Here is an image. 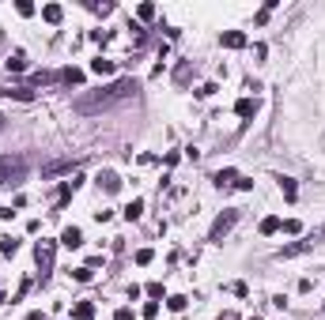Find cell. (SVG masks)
Wrapping results in <instances>:
<instances>
[{"instance_id": "obj_1", "label": "cell", "mask_w": 325, "mask_h": 320, "mask_svg": "<svg viewBox=\"0 0 325 320\" xmlns=\"http://www.w3.org/2000/svg\"><path fill=\"white\" fill-rule=\"evenodd\" d=\"M132 94H136V83H132V79H118V83H110V87H99V91L80 94L72 105H76V113H102V110H110V105L132 98Z\"/></svg>"}, {"instance_id": "obj_2", "label": "cell", "mask_w": 325, "mask_h": 320, "mask_svg": "<svg viewBox=\"0 0 325 320\" xmlns=\"http://www.w3.org/2000/svg\"><path fill=\"white\" fill-rule=\"evenodd\" d=\"M27 177V158L23 154H0V189H15Z\"/></svg>"}, {"instance_id": "obj_3", "label": "cell", "mask_w": 325, "mask_h": 320, "mask_svg": "<svg viewBox=\"0 0 325 320\" xmlns=\"http://www.w3.org/2000/svg\"><path fill=\"white\" fill-rule=\"evenodd\" d=\"M53 256H57V241H38V249H34V260H38V268H42V279L53 271Z\"/></svg>"}, {"instance_id": "obj_4", "label": "cell", "mask_w": 325, "mask_h": 320, "mask_svg": "<svg viewBox=\"0 0 325 320\" xmlns=\"http://www.w3.org/2000/svg\"><path fill=\"white\" fill-rule=\"evenodd\" d=\"M235 222H238V211H235V207H231V211H223V215L212 222V234H208V241H216V245H219V241L231 234V226H235Z\"/></svg>"}, {"instance_id": "obj_5", "label": "cell", "mask_w": 325, "mask_h": 320, "mask_svg": "<svg viewBox=\"0 0 325 320\" xmlns=\"http://www.w3.org/2000/svg\"><path fill=\"white\" fill-rule=\"evenodd\" d=\"M318 237H325V230H318V234H310V237H303V241H295V245H284L280 253V260H291V256H299V253H310L314 245H318Z\"/></svg>"}, {"instance_id": "obj_6", "label": "cell", "mask_w": 325, "mask_h": 320, "mask_svg": "<svg viewBox=\"0 0 325 320\" xmlns=\"http://www.w3.org/2000/svg\"><path fill=\"white\" fill-rule=\"evenodd\" d=\"M61 245H68V249H80V245H83V234H80V226H64V230H61Z\"/></svg>"}, {"instance_id": "obj_7", "label": "cell", "mask_w": 325, "mask_h": 320, "mask_svg": "<svg viewBox=\"0 0 325 320\" xmlns=\"http://www.w3.org/2000/svg\"><path fill=\"white\" fill-rule=\"evenodd\" d=\"M76 170V162L72 158H61V162H50V166L42 170V177H57V173H72Z\"/></svg>"}, {"instance_id": "obj_8", "label": "cell", "mask_w": 325, "mask_h": 320, "mask_svg": "<svg viewBox=\"0 0 325 320\" xmlns=\"http://www.w3.org/2000/svg\"><path fill=\"white\" fill-rule=\"evenodd\" d=\"M99 189H106V192H118V189H121V177H118L113 170H102V173H99Z\"/></svg>"}, {"instance_id": "obj_9", "label": "cell", "mask_w": 325, "mask_h": 320, "mask_svg": "<svg viewBox=\"0 0 325 320\" xmlns=\"http://www.w3.org/2000/svg\"><path fill=\"white\" fill-rule=\"evenodd\" d=\"M235 113H238V117H246V121H250L253 113H257V102H253V98H238V102H235Z\"/></svg>"}, {"instance_id": "obj_10", "label": "cell", "mask_w": 325, "mask_h": 320, "mask_svg": "<svg viewBox=\"0 0 325 320\" xmlns=\"http://www.w3.org/2000/svg\"><path fill=\"white\" fill-rule=\"evenodd\" d=\"M223 45H227V49H242V45H246V34L242 31H227L223 34Z\"/></svg>"}, {"instance_id": "obj_11", "label": "cell", "mask_w": 325, "mask_h": 320, "mask_svg": "<svg viewBox=\"0 0 325 320\" xmlns=\"http://www.w3.org/2000/svg\"><path fill=\"white\" fill-rule=\"evenodd\" d=\"M42 19H45V23H53V26H57V23H61V19H64L61 4H45V8H42Z\"/></svg>"}, {"instance_id": "obj_12", "label": "cell", "mask_w": 325, "mask_h": 320, "mask_svg": "<svg viewBox=\"0 0 325 320\" xmlns=\"http://www.w3.org/2000/svg\"><path fill=\"white\" fill-rule=\"evenodd\" d=\"M4 98H19V102H31L34 98V91H23V87H8V91H0Z\"/></svg>"}, {"instance_id": "obj_13", "label": "cell", "mask_w": 325, "mask_h": 320, "mask_svg": "<svg viewBox=\"0 0 325 320\" xmlns=\"http://www.w3.org/2000/svg\"><path fill=\"white\" fill-rule=\"evenodd\" d=\"M280 192H284V200H288V203H295V196H299V189H295L291 177H280Z\"/></svg>"}, {"instance_id": "obj_14", "label": "cell", "mask_w": 325, "mask_h": 320, "mask_svg": "<svg viewBox=\"0 0 325 320\" xmlns=\"http://www.w3.org/2000/svg\"><path fill=\"white\" fill-rule=\"evenodd\" d=\"M61 79L68 83V87H80V83H83V72H80V68H64V72H61Z\"/></svg>"}, {"instance_id": "obj_15", "label": "cell", "mask_w": 325, "mask_h": 320, "mask_svg": "<svg viewBox=\"0 0 325 320\" xmlns=\"http://www.w3.org/2000/svg\"><path fill=\"white\" fill-rule=\"evenodd\" d=\"M91 72L95 75H113V61H102L99 57V61H91Z\"/></svg>"}, {"instance_id": "obj_16", "label": "cell", "mask_w": 325, "mask_h": 320, "mask_svg": "<svg viewBox=\"0 0 325 320\" xmlns=\"http://www.w3.org/2000/svg\"><path fill=\"white\" fill-rule=\"evenodd\" d=\"M189 75H193V64H189V61H181V64L174 68V83H185Z\"/></svg>"}, {"instance_id": "obj_17", "label": "cell", "mask_w": 325, "mask_h": 320, "mask_svg": "<svg viewBox=\"0 0 325 320\" xmlns=\"http://www.w3.org/2000/svg\"><path fill=\"white\" fill-rule=\"evenodd\" d=\"M95 316V302H80L76 305V320H91Z\"/></svg>"}, {"instance_id": "obj_18", "label": "cell", "mask_w": 325, "mask_h": 320, "mask_svg": "<svg viewBox=\"0 0 325 320\" xmlns=\"http://www.w3.org/2000/svg\"><path fill=\"white\" fill-rule=\"evenodd\" d=\"M212 181H216L219 189H223V185H231V181H238V173H235V170H219V173H216Z\"/></svg>"}, {"instance_id": "obj_19", "label": "cell", "mask_w": 325, "mask_h": 320, "mask_svg": "<svg viewBox=\"0 0 325 320\" xmlns=\"http://www.w3.org/2000/svg\"><path fill=\"white\" fill-rule=\"evenodd\" d=\"M140 215H144V200H132L129 207H125V219L132 222V219H140Z\"/></svg>"}, {"instance_id": "obj_20", "label": "cell", "mask_w": 325, "mask_h": 320, "mask_svg": "<svg viewBox=\"0 0 325 320\" xmlns=\"http://www.w3.org/2000/svg\"><path fill=\"white\" fill-rule=\"evenodd\" d=\"M23 68H27V57H23V53L8 57V72H23Z\"/></svg>"}, {"instance_id": "obj_21", "label": "cell", "mask_w": 325, "mask_h": 320, "mask_svg": "<svg viewBox=\"0 0 325 320\" xmlns=\"http://www.w3.org/2000/svg\"><path fill=\"white\" fill-rule=\"evenodd\" d=\"M280 230H284V234H303V222L299 219H288V222H280Z\"/></svg>"}, {"instance_id": "obj_22", "label": "cell", "mask_w": 325, "mask_h": 320, "mask_svg": "<svg viewBox=\"0 0 325 320\" xmlns=\"http://www.w3.org/2000/svg\"><path fill=\"white\" fill-rule=\"evenodd\" d=\"M276 230H280V219H276V215H269L261 222V234H276Z\"/></svg>"}, {"instance_id": "obj_23", "label": "cell", "mask_w": 325, "mask_h": 320, "mask_svg": "<svg viewBox=\"0 0 325 320\" xmlns=\"http://www.w3.org/2000/svg\"><path fill=\"white\" fill-rule=\"evenodd\" d=\"M136 15L144 19V23H148V19H155V4H140V8H136Z\"/></svg>"}, {"instance_id": "obj_24", "label": "cell", "mask_w": 325, "mask_h": 320, "mask_svg": "<svg viewBox=\"0 0 325 320\" xmlns=\"http://www.w3.org/2000/svg\"><path fill=\"white\" fill-rule=\"evenodd\" d=\"M151 260H155V253H151V249H140V253H136V264H140V268L151 264Z\"/></svg>"}, {"instance_id": "obj_25", "label": "cell", "mask_w": 325, "mask_h": 320, "mask_svg": "<svg viewBox=\"0 0 325 320\" xmlns=\"http://www.w3.org/2000/svg\"><path fill=\"white\" fill-rule=\"evenodd\" d=\"M167 305L174 309V313H181V309H185V298H181V294H174V298H167Z\"/></svg>"}, {"instance_id": "obj_26", "label": "cell", "mask_w": 325, "mask_h": 320, "mask_svg": "<svg viewBox=\"0 0 325 320\" xmlns=\"http://www.w3.org/2000/svg\"><path fill=\"white\" fill-rule=\"evenodd\" d=\"M15 12H19V15H34V4H31V0H19Z\"/></svg>"}, {"instance_id": "obj_27", "label": "cell", "mask_w": 325, "mask_h": 320, "mask_svg": "<svg viewBox=\"0 0 325 320\" xmlns=\"http://www.w3.org/2000/svg\"><path fill=\"white\" fill-rule=\"evenodd\" d=\"M72 275H76V283H87V279H91V268H76Z\"/></svg>"}, {"instance_id": "obj_28", "label": "cell", "mask_w": 325, "mask_h": 320, "mask_svg": "<svg viewBox=\"0 0 325 320\" xmlns=\"http://www.w3.org/2000/svg\"><path fill=\"white\" fill-rule=\"evenodd\" d=\"M0 253H15V241L12 237H0Z\"/></svg>"}, {"instance_id": "obj_29", "label": "cell", "mask_w": 325, "mask_h": 320, "mask_svg": "<svg viewBox=\"0 0 325 320\" xmlns=\"http://www.w3.org/2000/svg\"><path fill=\"white\" fill-rule=\"evenodd\" d=\"M144 316H148V320L159 316V302H148V305H144Z\"/></svg>"}, {"instance_id": "obj_30", "label": "cell", "mask_w": 325, "mask_h": 320, "mask_svg": "<svg viewBox=\"0 0 325 320\" xmlns=\"http://www.w3.org/2000/svg\"><path fill=\"white\" fill-rule=\"evenodd\" d=\"M27 290H31V279H23V283H19V290H15V298H12V302H19V298H23Z\"/></svg>"}, {"instance_id": "obj_31", "label": "cell", "mask_w": 325, "mask_h": 320, "mask_svg": "<svg viewBox=\"0 0 325 320\" xmlns=\"http://www.w3.org/2000/svg\"><path fill=\"white\" fill-rule=\"evenodd\" d=\"M113 320H132V309H118V313H113Z\"/></svg>"}, {"instance_id": "obj_32", "label": "cell", "mask_w": 325, "mask_h": 320, "mask_svg": "<svg viewBox=\"0 0 325 320\" xmlns=\"http://www.w3.org/2000/svg\"><path fill=\"white\" fill-rule=\"evenodd\" d=\"M216 320H238V313H223V316H216Z\"/></svg>"}, {"instance_id": "obj_33", "label": "cell", "mask_w": 325, "mask_h": 320, "mask_svg": "<svg viewBox=\"0 0 325 320\" xmlns=\"http://www.w3.org/2000/svg\"><path fill=\"white\" fill-rule=\"evenodd\" d=\"M27 320H45V316H42V313H31V316H27Z\"/></svg>"}, {"instance_id": "obj_34", "label": "cell", "mask_w": 325, "mask_h": 320, "mask_svg": "<svg viewBox=\"0 0 325 320\" xmlns=\"http://www.w3.org/2000/svg\"><path fill=\"white\" fill-rule=\"evenodd\" d=\"M8 128V121H4V113H0V132H4Z\"/></svg>"}, {"instance_id": "obj_35", "label": "cell", "mask_w": 325, "mask_h": 320, "mask_svg": "<svg viewBox=\"0 0 325 320\" xmlns=\"http://www.w3.org/2000/svg\"><path fill=\"white\" fill-rule=\"evenodd\" d=\"M253 320H261V316H253Z\"/></svg>"}]
</instances>
